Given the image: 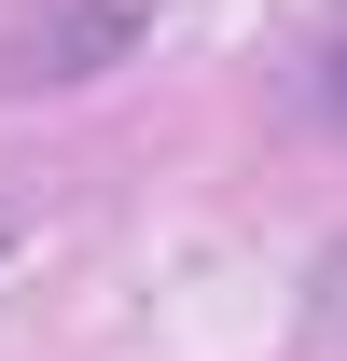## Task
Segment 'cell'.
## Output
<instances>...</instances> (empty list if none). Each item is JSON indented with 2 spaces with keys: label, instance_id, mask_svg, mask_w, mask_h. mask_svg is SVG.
<instances>
[{
  "label": "cell",
  "instance_id": "6da1fadb",
  "mask_svg": "<svg viewBox=\"0 0 347 361\" xmlns=\"http://www.w3.org/2000/svg\"><path fill=\"white\" fill-rule=\"evenodd\" d=\"M126 42H139V14H126V0H84V14L14 28V42H0V84H97Z\"/></svg>",
  "mask_w": 347,
  "mask_h": 361
},
{
  "label": "cell",
  "instance_id": "7a4b0ae2",
  "mask_svg": "<svg viewBox=\"0 0 347 361\" xmlns=\"http://www.w3.org/2000/svg\"><path fill=\"white\" fill-rule=\"evenodd\" d=\"M305 111H347V56H319V84H305Z\"/></svg>",
  "mask_w": 347,
  "mask_h": 361
}]
</instances>
